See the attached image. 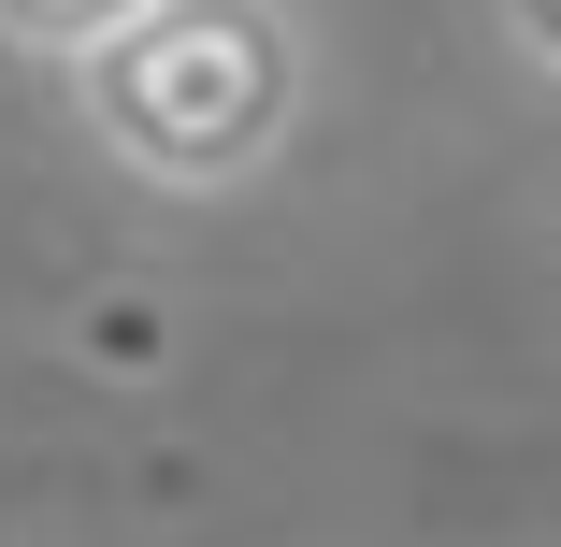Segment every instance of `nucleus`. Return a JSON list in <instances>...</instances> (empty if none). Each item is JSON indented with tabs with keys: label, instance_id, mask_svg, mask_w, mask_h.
<instances>
[{
	"label": "nucleus",
	"instance_id": "nucleus-2",
	"mask_svg": "<svg viewBox=\"0 0 561 547\" xmlns=\"http://www.w3.org/2000/svg\"><path fill=\"white\" fill-rule=\"evenodd\" d=\"M130 15H159V0H0V44H15V58H87V44H116Z\"/></svg>",
	"mask_w": 561,
	"mask_h": 547
},
{
	"label": "nucleus",
	"instance_id": "nucleus-1",
	"mask_svg": "<svg viewBox=\"0 0 561 547\" xmlns=\"http://www.w3.org/2000/svg\"><path fill=\"white\" fill-rule=\"evenodd\" d=\"M317 116V30L288 0H159L72 58V130L159 202H245Z\"/></svg>",
	"mask_w": 561,
	"mask_h": 547
},
{
	"label": "nucleus",
	"instance_id": "nucleus-3",
	"mask_svg": "<svg viewBox=\"0 0 561 547\" xmlns=\"http://www.w3.org/2000/svg\"><path fill=\"white\" fill-rule=\"evenodd\" d=\"M490 30H504V58L561 72V0H490Z\"/></svg>",
	"mask_w": 561,
	"mask_h": 547
}]
</instances>
